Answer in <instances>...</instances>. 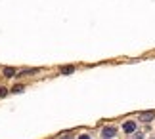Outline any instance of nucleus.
<instances>
[{
	"mask_svg": "<svg viewBox=\"0 0 155 139\" xmlns=\"http://www.w3.org/2000/svg\"><path fill=\"white\" fill-rule=\"evenodd\" d=\"M117 135V128L115 126H105L102 130V139H113Z\"/></svg>",
	"mask_w": 155,
	"mask_h": 139,
	"instance_id": "1",
	"label": "nucleus"
},
{
	"mask_svg": "<svg viewBox=\"0 0 155 139\" xmlns=\"http://www.w3.org/2000/svg\"><path fill=\"white\" fill-rule=\"evenodd\" d=\"M61 139H73V134H65V135H61Z\"/></svg>",
	"mask_w": 155,
	"mask_h": 139,
	"instance_id": "10",
	"label": "nucleus"
},
{
	"mask_svg": "<svg viewBox=\"0 0 155 139\" xmlns=\"http://www.w3.org/2000/svg\"><path fill=\"white\" fill-rule=\"evenodd\" d=\"M77 139H90V135H88V134H82V135L77 137Z\"/></svg>",
	"mask_w": 155,
	"mask_h": 139,
	"instance_id": "11",
	"label": "nucleus"
},
{
	"mask_svg": "<svg viewBox=\"0 0 155 139\" xmlns=\"http://www.w3.org/2000/svg\"><path fill=\"white\" fill-rule=\"evenodd\" d=\"M123 131L124 134H134L136 131V122L134 120H127V122L123 124Z\"/></svg>",
	"mask_w": 155,
	"mask_h": 139,
	"instance_id": "2",
	"label": "nucleus"
},
{
	"mask_svg": "<svg viewBox=\"0 0 155 139\" xmlns=\"http://www.w3.org/2000/svg\"><path fill=\"white\" fill-rule=\"evenodd\" d=\"M73 71H75L73 65H67V67H61V74H71Z\"/></svg>",
	"mask_w": 155,
	"mask_h": 139,
	"instance_id": "4",
	"label": "nucleus"
},
{
	"mask_svg": "<svg viewBox=\"0 0 155 139\" xmlns=\"http://www.w3.org/2000/svg\"><path fill=\"white\" fill-rule=\"evenodd\" d=\"M150 139H155V137H150Z\"/></svg>",
	"mask_w": 155,
	"mask_h": 139,
	"instance_id": "12",
	"label": "nucleus"
},
{
	"mask_svg": "<svg viewBox=\"0 0 155 139\" xmlns=\"http://www.w3.org/2000/svg\"><path fill=\"white\" fill-rule=\"evenodd\" d=\"M14 92H23V86H19V84H17V86H14Z\"/></svg>",
	"mask_w": 155,
	"mask_h": 139,
	"instance_id": "9",
	"label": "nucleus"
},
{
	"mask_svg": "<svg viewBox=\"0 0 155 139\" xmlns=\"http://www.w3.org/2000/svg\"><path fill=\"white\" fill-rule=\"evenodd\" d=\"M35 72H38V69H27V71H21L19 76H25V74H35Z\"/></svg>",
	"mask_w": 155,
	"mask_h": 139,
	"instance_id": "5",
	"label": "nucleus"
},
{
	"mask_svg": "<svg viewBox=\"0 0 155 139\" xmlns=\"http://www.w3.org/2000/svg\"><path fill=\"white\" fill-rule=\"evenodd\" d=\"M4 74H6V76H14V74H15V71L8 67V69H4Z\"/></svg>",
	"mask_w": 155,
	"mask_h": 139,
	"instance_id": "6",
	"label": "nucleus"
},
{
	"mask_svg": "<svg viewBox=\"0 0 155 139\" xmlns=\"http://www.w3.org/2000/svg\"><path fill=\"white\" fill-rule=\"evenodd\" d=\"M6 93H8V90H6L4 86H0V97H4V95H6Z\"/></svg>",
	"mask_w": 155,
	"mask_h": 139,
	"instance_id": "8",
	"label": "nucleus"
},
{
	"mask_svg": "<svg viewBox=\"0 0 155 139\" xmlns=\"http://www.w3.org/2000/svg\"><path fill=\"white\" fill-rule=\"evenodd\" d=\"M132 139H144V134H142V131H134V134H132Z\"/></svg>",
	"mask_w": 155,
	"mask_h": 139,
	"instance_id": "7",
	"label": "nucleus"
},
{
	"mask_svg": "<svg viewBox=\"0 0 155 139\" xmlns=\"http://www.w3.org/2000/svg\"><path fill=\"white\" fill-rule=\"evenodd\" d=\"M153 118H155V112H153V111H146V112H142V114H140V120H142V122H146V124H147V122H151Z\"/></svg>",
	"mask_w": 155,
	"mask_h": 139,
	"instance_id": "3",
	"label": "nucleus"
}]
</instances>
